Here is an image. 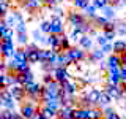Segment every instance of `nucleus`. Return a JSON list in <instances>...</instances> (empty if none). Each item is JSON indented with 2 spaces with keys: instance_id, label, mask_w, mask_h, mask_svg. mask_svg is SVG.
I'll return each instance as SVG.
<instances>
[{
  "instance_id": "43",
  "label": "nucleus",
  "mask_w": 126,
  "mask_h": 119,
  "mask_svg": "<svg viewBox=\"0 0 126 119\" xmlns=\"http://www.w3.org/2000/svg\"><path fill=\"white\" fill-rule=\"evenodd\" d=\"M16 33H27V26H25V21L19 22L16 26Z\"/></svg>"
},
{
  "instance_id": "1",
  "label": "nucleus",
  "mask_w": 126,
  "mask_h": 119,
  "mask_svg": "<svg viewBox=\"0 0 126 119\" xmlns=\"http://www.w3.org/2000/svg\"><path fill=\"white\" fill-rule=\"evenodd\" d=\"M27 90V98L30 102H43V94H44V84L38 81H33L25 86Z\"/></svg>"
},
{
  "instance_id": "7",
  "label": "nucleus",
  "mask_w": 126,
  "mask_h": 119,
  "mask_svg": "<svg viewBox=\"0 0 126 119\" xmlns=\"http://www.w3.org/2000/svg\"><path fill=\"white\" fill-rule=\"evenodd\" d=\"M2 19H5V21L8 22V26L13 27V29H16V26H17L19 22L25 21V19H24V16H22V13H19V11H13V10L6 14V18H2Z\"/></svg>"
},
{
  "instance_id": "2",
  "label": "nucleus",
  "mask_w": 126,
  "mask_h": 119,
  "mask_svg": "<svg viewBox=\"0 0 126 119\" xmlns=\"http://www.w3.org/2000/svg\"><path fill=\"white\" fill-rule=\"evenodd\" d=\"M87 21L88 19L84 13H77L76 10L68 11V24L71 26V29H82Z\"/></svg>"
},
{
  "instance_id": "39",
  "label": "nucleus",
  "mask_w": 126,
  "mask_h": 119,
  "mask_svg": "<svg viewBox=\"0 0 126 119\" xmlns=\"http://www.w3.org/2000/svg\"><path fill=\"white\" fill-rule=\"evenodd\" d=\"M94 41H96V45L99 46V48H102L104 45H107V43H109V40L104 37V33H96V40H94Z\"/></svg>"
},
{
  "instance_id": "15",
  "label": "nucleus",
  "mask_w": 126,
  "mask_h": 119,
  "mask_svg": "<svg viewBox=\"0 0 126 119\" xmlns=\"http://www.w3.org/2000/svg\"><path fill=\"white\" fill-rule=\"evenodd\" d=\"M121 67V56L120 54H109L107 56V68H120Z\"/></svg>"
},
{
  "instance_id": "23",
  "label": "nucleus",
  "mask_w": 126,
  "mask_h": 119,
  "mask_svg": "<svg viewBox=\"0 0 126 119\" xmlns=\"http://www.w3.org/2000/svg\"><path fill=\"white\" fill-rule=\"evenodd\" d=\"M84 37H85V32L82 30V29H71L69 38H71V41H73V43H77V45H79V41H80Z\"/></svg>"
},
{
  "instance_id": "44",
  "label": "nucleus",
  "mask_w": 126,
  "mask_h": 119,
  "mask_svg": "<svg viewBox=\"0 0 126 119\" xmlns=\"http://www.w3.org/2000/svg\"><path fill=\"white\" fill-rule=\"evenodd\" d=\"M101 49L104 51L106 54H112V53H113V43H112V41H109L107 45H104V46L101 48Z\"/></svg>"
},
{
  "instance_id": "8",
  "label": "nucleus",
  "mask_w": 126,
  "mask_h": 119,
  "mask_svg": "<svg viewBox=\"0 0 126 119\" xmlns=\"http://www.w3.org/2000/svg\"><path fill=\"white\" fill-rule=\"evenodd\" d=\"M50 24H52V33H55V35L65 33V21H63V18L52 16V18H50Z\"/></svg>"
},
{
  "instance_id": "13",
  "label": "nucleus",
  "mask_w": 126,
  "mask_h": 119,
  "mask_svg": "<svg viewBox=\"0 0 126 119\" xmlns=\"http://www.w3.org/2000/svg\"><path fill=\"white\" fill-rule=\"evenodd\" d=\"M101 89H96V87H88V89L85 90L87 97H88V100L92 102L93 106H98V102H99V97H101Z\"/></svg>"
},
{
  "instance_id": "31",
  "label": "nucleus",
  "mask_w": 126,
  "mask_h": 119,
  "mask_svg": "<svg viewBox=\"0 0 126 119\" xmlns=\"http://www.w3.org/2000/svg\"><path fill=\"white\" fill-rule=\"evenodd\" d=\"M39 30H41L43 33H46V35L52 33V24H50V19L49 21H41L39 22Z\"/></svg>"
},
{
  "instance_id": "21",
  "label": "nucleus",
  "mask_w": 126,
  "mask_h": 119,
  "mask_svg": "<svg viewBox=\"0 0 126 119\" xmlns=\"http://www.w3.org/2000/svg\"><path fill=\"white\" fill-rule=\"evenodd\" d=\"M41 0H25V2L22 3V6L25 8V10H29V11H36L41 8Z\"/></svg>"
},
{
  "instance_id": "37",
  "label": "nucleus",
  "mask_w": 126,
  "mask_h": 119,
  "mask_svg": "<svg viewBox=\"0 0 126 119\" xmlns=\"http://www.w3.org/2000/svg\"><path fill=\"white\" fill-rule=\"evenodd\" d=\"M16 37H17V43L22 48L29 45V35H27V33H16Z\"/></svg>"
},
{
  "instance_id": "53",
  "label": "nucleus",
  "mask_w": 126,
  "mask_h": 119,
  "mask_svg": "<svg viewBox=\"0 0 126 119\" xmlns=\"http://www.w3.org/2000/svg\"><path fill=\"white\" fill-rule=\"evenodd\" d=\"M62 2H65V0H57V3H62Z\"/></svg>"
},
{
  "instance_id": "5",
  "label": "nucleus",
  "mask_w": 126,
  "mask_h": 119,
  "mask_svg": "<svg viewBox=\"0 0 126 119\" xmlns=\"http://www.w3.org/2000/svg\"><path fill=\"white\" fill-rule=\"evenodd\" d=\"M62 89H63V92H65V95H71V97H76V95H77V90L80 89V86H79L77 79L69 78L68 81L62 83Z\"/></svg>"
},
{
  "instance_id": "36",
  "label": "nucleus",
  "mask_w": 126,
  "mask_h": 119,
  "mask_svg": "<svg viewBox=\"0 0 126 119\" xmlns=\"http://www.w3.org/2000/svg\"><path fill=\"white\" fill-rule=\"evenodd\" d=\"M117 33L120 37H126V21H117Z\"/></svg>"
},
{
  "instance_id": "40",
  "label": "nucleus",
  "mask_w": 126,
  "mask_h": 119,
  "mask_svg": "<svg viewBox=\"0 0 126 119\" xmlns=\"http://www.w3.org/2000/svg\"><path fill=\"white\" fill-rule=\"evenodd\" d=\"M102 33H104V37L107 38L109 41H112V43L115 41L113 38H117V35H118V33H117V30H102Z\"/></svg>"
},
{
  "instance_id": "27",
  "label": "nucleus",
  "mask_w": 126,
  "mask_h": 119,
  "mask_svg": "<svg viewBox=\"0 0 126 119\" xmlns=\"http://www.w3.org/2000/svg\"><path fill=\"white\" fill-rule=\"evenodd\" d=\"M104 56H106V53L101 49V48H99V49H93L92 53H90V60L98 63L99 60H102V57H104Z\"/></svg>"
},
{
  "instance_id": "19",
  "label": "nucleus",
  "mask_w": 126,
  "mask_h": 119,
  "mask_svg": "<svg viewBox=\"0 0 126 119\" xmlns=\"http://www.w3.org/2000/svg\"><path fill=\"white\" fill-rule=\"evenodd\" d=\"M101 14L106 16V18L109 19V21H115V16H117V11H115V6L110 5V3H107L104 8L101 10Z\"/></svg>"
},
{
  "instance_id": "38",
  "label": "nucleus",
  "mask_w": 126,
  "mask_h": 119,
  "mask_svg": "<svg viewBox=\"0 0 126 119\" xmlns=\"http://www.w3.org/2000/svg\"><path fill=\"white\" fill-rule=\"evenodd\" d=\"M30 65H32V63H29V62H21L17 65V68H16L14 73H25V71L30 70Z\"/></svg>"
},
{
  "instance_id": "50",
  "label": "nucleus",
  "mask_w": 126,
  "mask_h": 119,
  "mask_svg": "<svg viewBox=\"0 0 126 119\" xmlns=\"http://www.w3.org/2000/svg\"><path fill=\"white\" fill-rule=\"evenodd\" d=\"M32 119H46V118H44V116H43V114H41V111H39V110H38V111H36V114H35V116H33V118H32Z\"/></svg>"
},
{
  "instance_id": "22",
  "label": "nucleus",
  "mask_w": 126,
  "mask_h": 119,
  "mask_svg": "<svg viewBox=\"0 0 126 119\" xmlns=\"http://www.w3.org/2000/svg\"><path fill=\"white\" fill-rule=\"evenodd\" d=\"M32 37H33V41L35 43H38V45H46V38H47V35L46 33H43L39 29H35L33 32H32Z\"/></svg>"
},
{
  "instance_id": "29",
  "label": "nucleus",
  "mask_w": 126,
  "mask_h": 119,
  "mask_svg": "<svg viewBox=\"0 0 126 119\" xmlns=\"http://www.w3.org/2000/svg\"><path fill=\"white\" fill-rule=\"evenodd\" d=\"M92 22L94 24V27H101V29H104V27L109 24V19L106 18V16H102V14H98Z\"/></svg>"
},
{
  "instance_id": "14",
  "label": "nucleus",
  "mask_w": 126,
  "mask_h": 119,
  "mask_svg": "<svg viewBox=\"0 0 126 119\" xmlns=\"http://www.w3.org/2000/svg\"><path fill=\"white\" fill-rule=\"evenodd\" d=\"M55 59H57V53H55L52 48H43L41 49V63L43 62L55 63Z\"/></svg>"
},
{
  "instance_id": "49",
  "label": "nucleus",
  "mask_w": 126,
  "mask_h": 119,
  "mask_svg": "<svg viewBox=\"0 0 126 119\" xmlns=\"http://www.w3.org/2000/svg\"><path fill=\"white\" fill-rule=\"evenodd\" d=\"M120 105L123 106V108H126V92H123V97H121V100H120Z\"/></svg>"
},
{
  "instance_id": "33",
  "label": "nucleus",
  "mask_w": 126,
  "mask_h": 119,
  "mask_svg": "<svg viewBox=\"0 0 126 119\" xmlns=\"http://www.w3.org/2000/svg\"><path fill=\"white\" fill-rule=\"evenodd\" d=\"M104 119H121L120 114L117 111H113L110 106H106L104 108Z\"/></svg>"
},
{
  "instance_id": "3",
  "label": "nucleus",
  "mask_w": 126,
  "mask_h": 119,
  "mask_svg": "<svg viewBox=\"0 0 126 119\" xmlns=\"http://www.w3.org/2000/svg\"><path fill=\"white\" fill-rule=\"evenodd\" d=\"M16 46H14V40L10 38H2V45H0V53H2L3 59H13L16 54Z\"/></svg>"
},
{
  "instance_id": "32",
  "label": "nucleus",
  "mask_w": 126,
  "mask_h": 119,
  "mask_svg": "<svg viewBox=\"0 0 126 119\" xmlns=\"http://www.w3.org/2000/svg\"><path fill=\"white\" fill-rule=\"evenodd\" d=\"M14 59L17 62H29V60H27V51H25V48H19V49L16 51V54H14Z\"/></svg>"
},
{
  "instance_id": "41",
  "label": "nucleus",
  "mask_w": 126,
  "mask_h": 119,
  "mask_svg": "<svg viewBox=\"0 0 126 119\" xmlns=\"http://www.w3.org/2000/svg\"><path fill=\"white\" fill-rule=\"evenodd\" d=\"M10 29H11V27L8 26V22L5 21V19H2V21H0V35L3 37V35H5V33H6V32L10 30Z\"/></svg>"
},
{
  "instance_id": "48",
  "label": "nucleus",
  "mask_w": 126,
  "mask_h": 119,
  "mask_svg": "<svg viewBox=\"0 0 126 119\" xmlns=\"http://www.w3.org/2000/svg\"><path fill=\"white\" fill-rule=\"evenodd\" d=\"M98 63H99V68L101 70H107V60H99Z\"/></svg>"
},
{
  "instance_id": "6",
  "label": "nucleus",
  "mask_w": 126,
  "mask_h": 119,
  "mask_svg": "<svg viewBox=\"0 0 126 119\" xmlns=\"http://www.w3.org/2000/svg\"><path fill=\"white\" fill-rule=\"evenodd\" d=\"M66 53H68L69 59L73 60V63H79L85 60V49H82L80 46H71Z\"/></svg>"
},
{
  "instance_id": "12",
  "label": "nucleus",
  "mask_w": 126,
  "mask_h": 119,
  "mask_svg": "<svg viewBox=\"0 0 126 119\" xmlns=\"http://www.w3.org/2000/svg\"><path fill=\"white\" fill-rule=\"evenodd\" d=\"M71 78L69 75V70L66 68V67H57V68L54 70V79L58 83H65L68 81V79Z\"/></svg>"
},
{
  "instance_id": "51",
  "label": "nucleus",
  "mask_w": 126,
  "mask_h": 119,
  "mask_svg": "<svg viewBox=\"0 0 126 119\" xmlns=\"http://www.w3.org/2000/svg\"><path fill=\"white\" fill-rule=\"evenodd\" d=\"M121 65H126V53L121 54Z\"/></svg>"
},
{
  "instance_id": "10",
  "label": "nucleus",
  "mask_w": 126,
  "mask_h": 119,
  "mask_svg": "<svg viewBox=\"0 0 126 119\" xmlns=\"http://www.w3.org/2000/svg\"><path fill=\"white\" fill-rule=\"evenodd\" d=\"M10 92L11 95L16 98V102H22V100H25V97H27V90H25V87L21 86V84H14V86H11L10 87Z\"/></svg>"
},
{
  "instance_id": "18",
  "label": "nucleus",
  "mask_w": 126,
  "mask_h": 119,
  "mask_svg": "<svg viewBox=\"0 0 126 119\" xmlns=\"http://www.w3.org/2000/svg\"><path fill=\"white\" fill-rule=\"evenodd\" d=\"M76 106H62L60 110H58V119H74L73 116V111Z\"/></svg>"
},
{
  "instance_id": "35",
  "label": "nucleus",
  "mask_w": 126,
  "mask_h": 119,
  "mask_svg": "<svg viewBox=\"0 0 126 119\" xmlns=\"http://www.w3.org/2000/svg\"><path fill=\"white\" fill-rule=\"evenodd\" d=\"M71 38H69V35H60V45H62V48H63V51H68L69 48H71Z\"/></svg>"
},
{
  "instance_id": "54",
  "label": "nucleus",
  "mask_w": 126,
  "mask_h": 119,
  "mask_svg": "<svg viewBox=\"0 0 126 119\" xmlns=\"http://www.w3.org/2000/svg\"><path fill=\"white\" fill-rule=\"evenodd\" d=\"M121 2H123V5H125V6H126V0H121Z\"/></svg>"
},
{
  "instance_id": "42",
  "label": "nucleus",
  "mask_w": 126,
  "mask_h": 119,
  "mask_svg": "<svg viewBox=\"0 0 126 119\" xmlns=\"http://www.w3.org/2000/svg\"><path fill=\"white\" fill-rule=\"evenodd\" d=\"M109 2H106V0H92V5L96 8V10H102L106 5H107Z\"/></svg>"
},
{
  "instance_id": "28",
  "label": "nucleus",
  "mask_w": 126,
  "mask_h": 119,
  "mask_svg": "<svg viewBox=\"0 0 126 119\" xmlns=\"http://www.w3.org/2000/svg\"><path fill=\"white\" fill-rule=\"evenodd\" d=\"M96 11H98V10H96V8H94V6L92 5V3H90V5L87 6V8H84V10H82V13H84V14L87 16V19L93 21V19L98 16V14H96Z\"/></svg>"
},
{
  "instance_id": "9",
  "label": "nucleus",
  "mask_w": 126,
  "mask_h": 119,
  "mask_svg": "<svg viewBox=\"0 0 126 119\" xmlns=\"http://www.w3.org/2000/svg\"><path fill=\"white\" fill-rule=\"evenodd\" d=\"M104 90H107V92L110 94V97L113 98V100L120 102L121 97H123V89H121V86H117V84H110V83H107L104 87Z\"/></svg>"
},
{
  "instance_id": "30",
  "label": "nucleus",
  "mask_w": 126,
  "mask_h": 119,
  "mask_svg": "<svg viewBox=\"0 0 126 119\" xmlns=\"http://www.w3.org/2000/svg\"><path fill=\"white\" fill-rule=\"evenodd\" d=\"M10 0H0V14H2V18H6V14L10 13Z\"/></svg>"
},
{
  "instance_id": "47",
  "label": "nucleus",
  "mask_w": 126,
  "mask_h": 119,
  "mask_svg": "<svg viewBox=\"0 0 126 119\" xmlns=\"http://www.w3.org/2000/svg\"><path fill=\"white\" fill-rule=\"evenodd\" d=\"M43 3H44L46 6H54L55 3H57V0H41Z\"/></svg>"
},
{
  "instance_id": "11",
  "label": "nucleus",
  "mask_w": 126,
  "mask_h": 119,
  "mask_svg": "<svg viewBox=\"0 0 126 119\" xmlns=\"http://www.w3.org/2000/svg\"><path fill=\"white\" fill-rule=\"evenodd\" d=\"M14 75H16V79H17V84H21L24 87L35 81V75H33V71H32V70L25 71V73H14Z\"/></svg>"
},
{
  "instance_id": "46",
  "label": "nucleus",
  "mask_w": 126,
  "mask_h": 119,
  "mask_svg": "<svg viewBox=\"0 0 126 119\" xmlns=\"http://www.w3.org/2000/svg\"><path fill=\"white\" fill-rule=\"evenodd\" d=\"M120 76H121V83H126V65L120 67Z\"/></svg>"
},
{
  "instance_id": "45",
  "label": "nucleus",
  "mask_w": 126,
  "mask_h": 119,
  "mask_svg": "<svg viewBox=\"0 0 126 119\" xmlns=\"http://www.w3.org/2000/svg\"><path fill=\"white\" fill-rule=\"evenodd\" d=\"M102 30H117V21H109V24Z\"/></svg>"
},
{
  "instance_id": "16",
  "label": "nucleus",
  "mask_w": 126,
  "mask_h": 119,
  "mask_svg": "<svg viewBox=\"0 0 126 119\" xmlns=\"http://www.w3.org/2000/svg\"><path fill=\"white\" fill-rule=\"evenodd\" d=\"M39 111H41V114L46 119H57V116H58V111L54 110V108H50V106H47V105L39 106Z\"/></svg>"
},
{
  "instance_id": "25",
  "label": "nucleus",
  "mask_w": 126,
  "mask_h": 119,
  "mask_svg": "<svg viewBox=\"0 0 126 119\" xmlns=\"http://www.w3.org/2000/svg\"><path fill=\"white\" fill-rule=\"evenodd\" d=\"M60 45V35H55V33H49L46 38V46L47 48H54Z\"/></svg>"
},
{
  "instance_id": "34",
  "label": "nucleus",
  "mask_w": 126,
  "mask_h": 119,
  "mask_svg": "<svg viewBox=\"0 0 126 119\" xmlns=\"http://www.w3.org/2000/svg\"><path fill=\"white\" fill-rule=\"evenodd\" d=\"M71 3H73V6L76 10H84L92 3V0H71Z\"/></svg>"
},
{
  "instance_id": "17",
  "label": "nucleus",
  "mask_w": 126,
  "mask_h": 119,
  "mask_svg": "<svg viewBox=\"0 0 126 119\" xmlns=\"http://www.w3.org/2000/svg\"><path fill=\"white\" fill-rule=\"evenodd\" d=\"M112 102H113V98L110 97V94L107 92V90H102L101 97H99V102H98V106L104 110L106 106H110V103H112Z\"/></svg>"
},
{
  "instance_id": "52",
  "label": "nucleus",
  "mask_w": 126,
  "mask_h": 119,
  "mask_svg": "<svg viewBox=\"0 0 126 119\" xmlns=\"http://www.w3.org/2000/svg\"><path fill=\"white\" fill-rule=\"evenodd\" d=\"M120 86H121V89H123V92H126V83H121Z\"/></svg>"
},
{
  "instance_id": "24",
  "label": "nucleus",
  "mask_w": 126,
  "mask_h": 119,
  "mask_svg": "<svg viewBox=\"0 0 126 119\" xmlns=\"http://www.w3.org/2000/svg\"><path fill=\"white\" fill-rule=\"evenodd\" d=\"M93 38H92V35H85L84 38L79 41V46L82 48V49H85V51H92V48H93Z\"/></svg>"
},
{
  "instance_id": "26",
  "label": "nucleus",
  "mask_w": 126,
  "mask_h": 119,
  "mask_svg": "<svg viewBox=\"0 0 126 119\" xmlns=\"http://www.w3.org/2000/svg\"><path fill=\"white\" fill-rule=\"evenodd\" d=\"M90 119H104V110L99 106H92L90 108Z\"/></svg>"
},
{
  "instance_id": "4",
  "label": "nucleus",
  "mask_w": 126,
  "mask_h": 119,
  "mask_svg": "<svg viewBox=\"0 0 126 119\" xmlns=\"http://www.w3.org/2000/svg\"><path fill=\"white\" fill-rule=\"evenodd\" d=\"M39 108L36 106V103H33V102H24V103H21V106H19V113L25 119H32L36 114Z\"/></svg>"
},
{
  "instance_id": "20",
  "label": "nucleus",
  "mask_w": 126,
  "mask_h": 119,
  "mask_svg": "<svg viewBox=\"0 0 126 119\" xmlns=\"http://www.w3.org/2000/svg\"><path fill=\"white\" fill-rule=\"evenodd\" d=\"M113 53L115 54H125L126 53V40L123 38H118L113 41Z\"/></svg>"
}]
</instances>
